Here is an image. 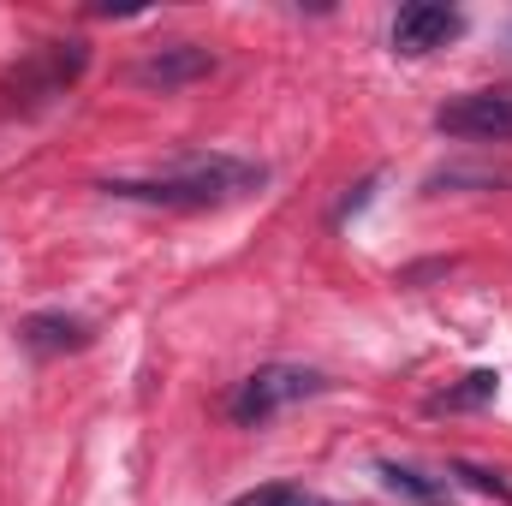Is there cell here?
I'll return each mask as SVG.
<instances>
[{
	"label": "cell",
	"instance_id": "1",
	"mask_svg": "<svg viewBox=\"0 0 512 506\" xmlns=\"http://www.w3.org/2000/svg\"><path fill=\"white\" fill-rule=\"evenodd\" d=\"M268 185L262 161H239V155H185L155 179H108L102 191L120 203H155V209H227L239 197H251Z\"/></svg>",
	"mask_w": 512,
	"mask_h": 506
},
{
	"label": "cell",
	"instance_id": "2",
	"mask_svg": "<svg viewBox=\"0 0 512 506\" xmlns=\"http://www.w3.org/2000/svg\"><path fill=\"white\" fill-rule=\"evenodd\" d=\"M328 381L316 376L310 364H262L256 376L239 381V393H233V423H245V429H256V423H268L274 411H286V405H298V399H310V393H322Z\"/></svg>",
	"mask_w": 512,
	"mask_h": 506
},
{
	"label": "cell",
	"instance_id": "3",
	"mask_svg": "<svg viewBox=\"0 0 512 506\" xmlns=\"http://www.w3.org/2000/svg\"><path fill=\"white\" fill-rule=\"evenodd\" d=\"M90 66V48L84 42H42L18 72H12V102L18 108H36V102H54V96H66L72 84H78V72Z\"/></svg>",
	"mask_w": 512,
	"mask_h": 506
},
{
	"label": "cell",
	"instance_id": "4",
	"mask_svg": "<svg viewBox=\"0 0 512 506\" xmlns=\"http://www.w3.org/2000/svg\"><path fill=\"white\" fill-rule=\"evenodd\" d=\"M435 131L459 143H512V90H465L435 108Z\"/></svg>",
	"mask_w": 512,
	"mask_h": 506
},
{
	"label": "cell",
	"instance_id": "5",
	"mask_svg": "<svg viewBox=\"0 0 512 506\" xmlns=\"http://www.w3.org/2000/svg\"><path fill=\"white\" fill-rule=\"evenodd\" d=\"M465 30V18L453 12V6H435V0H417V6H399V18H393V54H405V60H423V54H435V48H447L453 36Z\"/></svg>",
	"mask_w": 512,
	"mask_h": 506
},
{
	"label": "cell",
	"instance_id": "6",
	"mask_svg": "<svg viewBox=\"0 0 512 506\" xmlns=\"http://www.w3.org/2000/svg\"><path fill=\"white\" fill-rule=\"evenodd\" d=\"M209 72H215V54L203 42H167V48H155V54H143L131 66V84H143V90H185V84H197Z\"/></svg>",
	"mask_w": 512,
	"mask_h": 506
},
{
	"label": "cell",
	"instance_id": "7",
	"mask_svg": "<svg viewBox=\"0 0 512 506\" xmlns=\"http://www.w3.org/2000/svg\"><path fill=\"white\" fill-rule=\"evenodd\" d=\"M18 340H24L30 352H42V358H54V352H84V346H90V322H78V316H66V310H42V316H30V322L18 328Z\"/></svg>",
	"mask_w": 512,
	"mask_h": 506
},
{
	"label": "cell",
	"instance_id": "8",
	"mask_svg": "<svg viewBox=\"0 0 512 506\" xmlns=\"http://www.w3.org/2000/svg\"><path fill=\"white\" fill-rule=\"evenodd\" d=\"M376 477H382L387 495H399V501H417V506H441V501H447V483H435V477H423V471H411V465L382 459V465H376Z\"/></svg>",
	"mask_w": 512,
	"mask_h": 506
},
{
	"label": "cell",
	"instance_id": "9",
	"mask_svg": "<svg viewBox=\"0 0 512 506\" xmlns=\"http://www.w3.org/2000/svg\"><path fill=\"white\" fill-rule=\"evenodd\" d=\"M512 191V167H435L429 191Z\"/></svg>",
	"mask_w": 512,
	"mask_h": 506
},
{
	"label": "cell",
	"instance_id": "10",
	"mask_svg": "<svg viewBox=\"0 0 512 506\" xmlns=\"http://www.w3.org/2000/svg\"><path fill=\"white\" fill-rule=\"evenodd\" d=\"M495 387H501L495 370H471L459 387L435 393V399H429V411H477V405H489V399H495Z\"/></svg>",
	"mask_w": 512,
	"mask_h": 506
},
{
	"label": "cell",
	"instance_id": "11",
	"mask_svg": "<svg viewBox=\"0 0 512 506\" xmlns=\"http://www.w3.org/2000/svg\"><path fill=\"white\" fill-rule=\"evenodd\" d=\"M233 506H334V501H322V495H310V489H298V483H268V489L239 495Z\"/></svg>",
	"mask_w": 512,
	"mask_h": 506
},
{
	"label": "cell",
	"instance_id": "12",
	"mask_svg": "<svg viewBox=\"0 0 512 506\" xmlns=\"http://www.w3.org/2000/svg\"><path fill=\"white\" fill-rule=\"evenodd\" d=\"M453 477H465L477 495H495V501H507V506H512V489L501 483V477H495V471H483V465H453Z\"/></svg>",
	"mask_w": 512,
	"mask_h": 506
},
{
	"label": "cell",
	"instance_id": "13",
	"mask_svg": "<svg viewBox=\"0 0 512 506\" xmlns=\"http://www.w3.org/2000/svg\"><path fill=\"white\" fill-rule=\"evenodd\" d=\"M507 42H512V36H507Z\"/></svg>",
	"mask_w": 512,
	"mask_h": 506
}]
</instances>
